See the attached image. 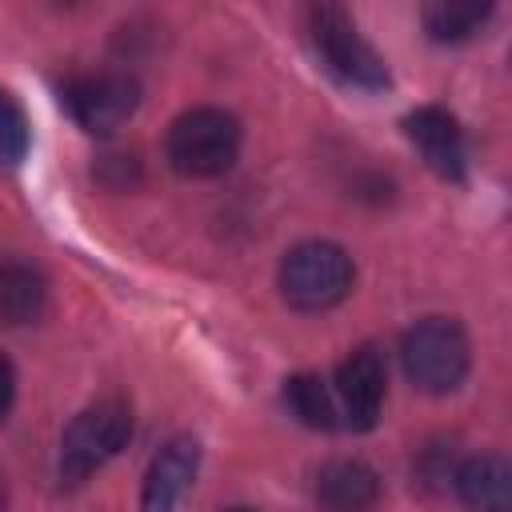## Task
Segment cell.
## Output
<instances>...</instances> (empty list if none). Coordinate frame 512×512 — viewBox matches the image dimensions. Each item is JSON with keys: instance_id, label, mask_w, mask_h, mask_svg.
<instances>
[{"instance_id": "6da1fadb", "label": "cell", "mask_w": 512, "mask_h": 512, "mask_svg": "<svg viewBox=\"0 0 512 512\" xmlns=\"http://www.w3.org/2000/svg\"><path fill=\"white\" fill-rule=\"evenodd\" d=\"M240 124L224 108H188L168 128V160L180 176H220L236 164Z\"/></svg>"}, {"instance_id": "7a4b0ae2", "label": "cell", "mask_w": 512, "mask_h": 512, "mask_svg": "<svg viewBox=\"0 0 512 512\" xmlns=\"http://www.w3.org/2000/svg\"><path fill=\"white\" fill-rule=\"evenodd\" d=\"M352 288V260L340 244L304 240L280 260V292L300 312L332 308Z\"/></svg>"}, {"instance_id": "3957f363", "label": "cell", "mask_w": 512, "mask_h": 512, "mask_svg": "<svg viewBox=\"0 0 512 512\" xmlns=\"http://www.w3.org/2000/svg\"><path fill=\"white\" fill-rule=\"evenodd\" d=\"M400 360L420 392H452L468 372V336L448 316H428L404 332Z\"/></svg>"}, {"instance_id": "277c9868", "label": "cell", "mask_w": 512, "mask_h": 512, "mask_svg": "<svg viewBox=\"0 0 512 512\" xmlns=\"http://www.w3.org/2000/svg\"><path fill=\"white\" fill-rule=\"evenodd\" d=\"M132 436V412L120 400H100L84 408L60 440V480L84 484L100 464H108Z\"/></svg>"}, {"instance_id": "5b68a950", "label": "cell", "mask_w": 512, "mask_h": 512, "mask_svg": "<svg viewBox=\"0 0 512 512\" xmlns=\"http://www.w3.org/2000/svg\"><path fill=\"white\" fill-rule=\"evenodd\" d=\"M308 32H312V44H316L324 68L332 76H340L344 84H352V88H384L388 84L384 60L356 32V24L344 8H336V4L308 8Z\"/></svg>"}, {"instance_id": "8992f818", "label": "cell", "mask_w": 512, "mask_h": 512, "mask_svg": "<svg viewBox=\"0 0 512 512\" xmlns=\"http://www.w3.org/2000/svg\"><path fill=\"white\" fill-rule=\"evenodd\" d=\"M136 104H140V84L128 72H88L64 84L68 116L92 136H112L116 128H124Z\"/></svg>"}, {"instance_id": "52a82bcc", "label": "cell", "mask_w": 512, "mask_h": 512, "mask_svg": "<svg viewBox=\"0 0 512 512\" xmlns=\"http://www.w3.org/2000/svg\"><path fill=\"white\" fill-rule=\"evenodd\" d=\"M384 388H388V372H384V356L364 344L356 348L348 360H340L336 368V388H332V400H336V412H340V424L364 432L380 420V408H384Z\"/></svg>"}, {"instance_id": "ba28073f", "label": "cell", "mask_w": 512, "mask_h": 512, "mask_svg": "<svg viewBox=\"0 0 512 512\" xmlns=\"http://www.w3.org/2000/svg\"><path fill=\"white\" fill-rule=\"evenodd\" d=\"M404 132L420 148L424 164L436 176L464 180V172H468V144H464V132H460V124H456L452 112H444L436 104H424V108H416V112L404 116Z\"/></svg>"}, {"instance_id": "9c48e42d", "label": "cell", "mask_w": 512, "mask_h": 512, "mask_svg": "<svg viewBox=\"0 0 512 512\" xmlns=\"http://www.w3.org/2000/svg\"><path fill=\"white\" fill-rule=\"evenodd\" d=\"M196 464H200L196 440H188V436L168 440V444L156 452L152 468H148L144 496H140V512H176L184 488H188L192 476H196Z\"/></svg>"}, {"instance_id": "30bf717a", "label": "cell", "mask_w": 512, "mask_h": 512, "mask_svg": "<svg viewBox=\"0 0 512 512\" xmlns=\"http://www.w3.org/2000/svg\"><path fill=\"white\" fill-rule=\"evenodd\" d=\"M380 500V476L364 460H328L316 476L320 512H372Z\"/></svg>"}, {"instance_id": "8fae6325", "label": "cell", "mask_w": 512, "mask_h": 512, "mask_svg": "<svg viewBox=\"0 0 512 512\" xmlns=\"http://www.w3.org/2000/svg\"><path fill=\"white\" fill-rule=\"evenodd\" d=\"M456 492L472 512H508L512 508V468L504 456L484 452L468 456L456 468Z\"/></svg>"}, {"instance_id": "7c38bea8", "label": "cell", "mask_w": 512, "mask_h": 512, "mask_svg": "<svg viewBox=\"0 0 512 512\" xmlns=\"http://www.w3.org/2000/svg\"><path fill=\"white\" fill-rule=\"evenodd\" d=\"M44 300H48L44 276H40L28 260L4 256V260H0V324L20 328V324L40 320Z\"/></svg>"}, {"instance_id": "4fadbf2b", "label": "cell", "mask_w": 512, "mask_h": 512, "mask_svg": "<svg viewBox=\"0 0 512 512\" xmlns=\"http://www.w3.org/2000/svg\"><path fill=\"white\" fill-rule=\"evenodd\" d=\"M284 404L292 408V416L308 428H336L340 424V412H336V400H332V388L312 376V372H300L284 384Z\"/></svg>"}, {"instance_id": "5bb4252c", "label": "cell", "mask_w": 512, "mask_h": 512, "mask_svg": "<svg viewBox=\"0 0 512 512\" xmlns=\"http://www.w3.org/2000/svg\"><path fill=\"white\" fill-rule=\"evenodd\" d=\"M492 16V4H428L424 8V28L432 32V40H468L484 28V20Z\"/></svg>"}, {"instance_id": "9a60e30c", "label": "cell", "mask_w": 512, "mask_h": 512, "mask_svg": "<svg viewBox=\"0 0 512 512\" xmlns=\"http://www.w3.org/2000/svg\"><path fill=\"white\" fill-rule=\"evenodd\" d=\"M28 116L24 108L12 100L8 88H0V160L8 164H20L24 152H28Z\"/></svg>"}, {"instance_id": "2e32d148", "label": "cell", "mask_w": 512, "mask_h": 512, "mask_svg": "<svg viewBox=\"0 0 512 512\" xmlns=\"http://www.w3.org/2000/svg\"><path fill=\"white\" fill-rule=\"evenodd\" d=\"M12 396H16V372H12L8 356L0 352V420H4L8 408H12Z\"/></svg>"}, {"instance_id": "e0dca14e", "label": "cell", "mask_w": 512, "mask_h": 512, "mask_svg": "<svg viewBox=\"0 0 512 512\" xmlns=\"http://www.w3.org/2000/svg\"><path fill=\"white\" fill-rule=\"evenodd\" d=\"M228 512H256V508H228Z\"/></svg>"}, {"instance_id": "ac0fdd59", "label": "cell", "mask_w": 512, "mask_h": 512, "mask_svg": "<svg viewBox=\"0 0 512 512\" xmlns=\"http://www.w3.org/2000/svg\"><path fill=\"white\" fill-rule=\"evenodd\" d=\"M0 504H4V492H0Z\"/></svg>"}]
</instances>
